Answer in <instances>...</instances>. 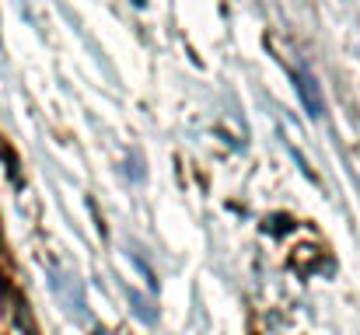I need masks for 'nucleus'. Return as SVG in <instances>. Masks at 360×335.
<instances>
[{
	"instance_id": "nucleus-1",
	"label": "nucleus",
	"mask_w": 360,
	"mask_h": 335,
	"mask_svg": "<svg viewBox=\"0 0 360 335\" xmlns=\"http://www.w3.org/2000/svg\"><path fill=\"white\" fill-rule=\"evenodd\" d=\"M294 88H297V95H301V102H304L308 115H311V119H322L326 105H322V98H319V84H315L304 70H297V74H294Z\"/></svg>"
}]
</instances>
